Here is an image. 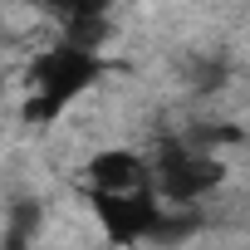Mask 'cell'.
Wrapping results in <instances>:
<instances>
[{
  "mask_svg": "<svg viewBox=\"0 0 250 250\" xmlns=\"http://www.w3.org/2000/svg\"><path fill=\"white\" fill-rule=\"evenodd\" d=\"M103 74V54H88V49H74L64 40L44 44L30 69H25V83H30V98H25V118L30 123H54L69 103H79Z\"/></svg>",
  "mask_w": 250,
  "mask_h": 250,
  "instance_id": "6da1fadb",
  "label": "cell"
},
{
  "mask_svg": "<svg viewBox=\"0 0 250 250\" xmlns=\"http://www.w3.org/2000/svg\"><path fill=\"white\" fill-rule=\"evenodd\" d=\"M226 187V162L201 147H172L152 162V191L162 206H196Z\"/></svg>",
  "mask_w": 250,
  "mask_h": 250,
  "instance_id": "7a4b0ae2",
  "label": "cell"
},
{
  "mask_svg": "<svg viewBox=\"0 0 250 250\" xmlns=\"http://www.w3.org/2000/svg\"><path fill=\"white\" fill-rule=\"evenodd\" d=\"M103 235L113 245H138V240H152L162 235L167 226V206L157 201V191H128V196H88Z\"/></svg>",
  "mask_w": 250,
  "mask_h": 250,
  "instance_id": "3957f363",
  "label": "cell"
},
{
  "mask_svg": "<svg viewBox=\"0 0 250 250\" xmlns=\"http://www.w3.org/2000/svg\"><path fill=\"white\" fill-rule=\"evenodd\" d=\"M88 196H128V191H152V157L133 147H98L83 167Z\"/></svg>",
  "mask_w": 250,
  "mask_h": 250,
  "instance_id": "277c9868",
  "label": "cell"
}]
</instances>
